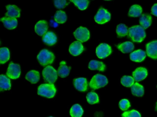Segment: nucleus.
Wrapping results in <instances>:
<instances>
[{
	"instance_id": "obj_18",
	"label": "nucleus",
	"mask_w": 157,
	"mask_h": 117,
	"mask_svg": "<svg viewBox=\"0 0 157 117\" xmlns=\"http://www.w3.org/2000/svg\"><path fill=\"white\" fill-rule=\"evenodd\" d=\"M146 53L141 49H138L132 52L130 55V58L132 61L140 62L143 61L146 58Z\"/></svg>"
},
{
	"instance_id": "obj_14",
	"label": "nucleus",
	"mask_w": 157,
	"mask_h": 117,
	"mask_svg": "<svg viewBox=\"0 0 157 117\" xmlns=\"http://www.w3.org/2000/svg\"><path fill=\"white\" fill-rule=\"evenodd\" d=\"M48 29V24L46 21L41 20L37 22L35 27L36 33L38 35L44 36L47 32Z\"/></svg>"
},
{
	"instance_id": "obj_15",
	"label": "nucleus",
	"mask_w": 157,
	"mask_h": 117,
	"mask_svg": "<svg viewBox=\"0 0 157 117\" xmlns=\"http://www.w3.org/2000/svg\"><path fill=\"white\" fill-rule=\"evenodd\" d=\"M8 12L5 14L6 17L10 18H17L20 17L21 10L20 8L15 5H8L6 6Z\"/></svg>"
},
{
	"instance_id": "obj_9",
	"label": "nucleus",
	"mask_w": 157,
	"mask_h": 117,
	"mask_svg": "<svg viewBox=\"0 0 157 117\" xmlns=\"http://www.w3.org/2000/svg\"><path fill=\"white\" fill-rule=\"evenodd\" d=\"M110 19L111 14L110 13L103 8L100 9L94 16L95 22L100 24L105 23L110 21Z\"/></svg>"
},
{
	"instance_id": "obj_35",
	"label": "nucleus",
	"mask_w": 157,
	"mask_h": 117,
	"mask_svg": "<svg viewBox=\"0 0 157 117\" xmlns=\"http://www.w3.org/2000/svg\"><path fill=\"white\" fill-rule=\"evenodd\" d=\"M119 108L123 111L127 110L130 107V103L128 100L122 99L119 103Z\"/></svg>"
},
{
	"instance_id": "obj_32",
	"label": "nucleus",
	"mask_w": 157,
	"mask_h": 117,
	"mask_svg": "<svg viewBox=\"0 0 157 117\" xmlns=\"http://www.w3.org/2000/svg\"><path fill=\"white\" fill-rule=\"evenodd\" d=\"M134 78L130 76H124L121 79V84L125 87H131L134 84Z\"/></svg>"
},
{
	"instance_id": "obj_23",
	"label": "nucleus",
	"mask_w": 157,
	"mask_h": 117,
	"mask_svg": "<svg viewBox=\"0 0 157 117\" xmlns=\"http://www.w3.org/2000/svg\"><path fill=\"white\" fill-rule=\"evenodd\" d=\"M117 48L122 53H128L132 52L134 49L133 43L130 42H126L117 45Z\"/></svg>"
},
{
	"instance_id": "obj_10",
	"label": "nucleus",
	"mask_w": 157,
	"mask_h": 117,
	"mask_svg": "<svg viewBox=\"0 0 157 117\" xmlns=\"http://www.w3.org/2000/svg\"><path fill=\"white\" fill-rule=\"evenodd\" d=\"M84 50V48L82 43L77 41L72 43L69 47V52L73 56H78L80 55Z\"/></svg>"
},
{
	"instance_id": "obj_6",
	"label": "nucleus",
	"mask_w": 157,
	"mask_h": 117,
	"mask_svg": "<svg viewBox=\"0 0 157 117\" xmlns=\"http://www.w3.org/2000/svg\"><path fill=\"white\" fill-rule=\"evenodd\" d=\"M75 38L81 43L88 41L90 37V31L86 27H80L73 33Z\"/></svg>"
},
{
	"instance_id": "obj_8",
	"label": "nucleus",
	"mask_w": 157,
	"mask_h": 117,
	"mask_svg": "<svg viewBox=\"0 0 157 117\" xmlns=\"http://www.w3.org/2000/svg\"><path fill=\"white\" fill-rule=\"evenodd\" d=\"M112 51V48L109 45L103 43L97 47L96 54L99 58H105L111 55Z\"/></svg>"
},
{
	"instance_id": "obj_33",
	"label": "nucleus",
	"mask_w": 157,
	"mask_h": 117,
	"mask_svg": "<svg viewBox=\"0 0 157 117\" xmlns=\"http://www.w3.org/2000/svg\"><path fill=\"white\" fill-rule=\"evenodd\" d=\"M74 3V4L78 6V8L81 10H84L88 7L89 1L86 0H80V1H71Z\"/></svg>"
},
{
	"instance_id": "obj_5",
	"label": "nucleus",
	"mask_w": 157,
	"mask_h": 117,
	"mask_svg": "<svg viewBox=\"0 0 157 117\" xmlns=\"http://www.w3.org/2000/svg\"><path fill=\"white\" fill-rule=\"evenodd\" d=\"M43 76L46 82L53 84L57 79L58 73L52 66H47L43 71Z\"/></svg>"
},
{
	"instance_id": "obj_28",
	"label": "nucleus",
	"mask_w": 157,
	"mask_h": 117,
	"mask_svg": "<svg viewBox=\"0 0 157 117\" xmlns=\"http://www.w3.org/2000/svg\"><path fill=\"white\" fill-rule=\"evenodd\" d=\"M142 12L141 6L138 5H135L130 7L128 12V16L132 17H138L140 16Z\"/></svg>"
},
{
	"instance_id": "obj_29",
	"label": "nucleus",
	"mask_w": 157,
	"mask_h": 117,
	"mask_svg": "<svg viewBox=\"0 0 157 117\" xmlns=\"http://www.w3.org/2000/svg\"><path fill=\"white\" fill-rule=\"evenodd\" d=\"M55 20L58 23H64L67 20V16L66 12L64 11H58L56 12L54 16Z\"/></svg>"
},
{
	"instance_id": "obj_26",
	"label": "nucleus",
	"mask_w": 157,
	"mask_h": 117,
	"mask_svg": "<svg viewBox=\"0 0 157 117\" xmlns=\"http://www.w3.org/2000/svg\"><path fill=\"white\" fill-rule=\"evenodd\" d=\"M10 58V52L7 48L3 47L0 48V62L4 64L9 61Z\"/></svg>"
},
{
	"instance_id": "obj_17",
	"label": "nucleus",
	"mask_w": 157,
	"mask_h": 117,
	"mask_svg": "<svg viewBox=\"0 0 157 117\" xmlns=\"http://www.w3.org/2000/svg\"><path fill=\"white\" fill-rule=\"evenodd\" d=\"M1 21L2 22L5 27L10 30L14 29L18 25V21L15 18H10L5 16L2 18Z\"/></svg>"
},
{
	"instance_id": "obj_21",
	"label": "nucleus",
	"mask_w": 157,
	"mask_h": 117,
	"mask_svg": "<svg viewBox=\"0 0 157 117\" xmlns=\"http://www.w3.org/2000/svg\"><path fill=\"white\" fill-rule=\"evenodd\" d=\"M25 79L33 84H36L40 80V74L36 70H31L29 71L25 76Z\"/></svg>"
},
{
	"instance_id": "obj_25",
	"label": "nucleus",
	"mask_w": 157,
	"mask_h": 117,
	"mask_svg": "<svg viewBox=\"0 0 157 117\" xmlns=\"http://www.w3.org/2000/svg\"><path fill=\"white\" fill-rule=\"evenodd\" d=\"M83 113V109L79 104L73 105L71 108L70 115L71 117H81Z\"/></svg>"
},
{
	"instance_id": "obj_19",
	"label": "nucleus",
	"mask_w": 157,
	"mask_h": 117,
	"mask_svg": "<svg viewBox=\"0 0 157 117\" xmlns=\"http://www.w3.org/2000/svg\"><path fill=\"white\" fill-rule=\"evenodd\" d=\"M71 67H69L66 65L65 61H61L59 64V66L58 69V75L62 78H65L69 75Z\"/></svg>"
},
{
	"instance_id": "obj_38",
	"label": "nucleus",
	"mask_w": 157,
	"mask_h": 117,
	"mask_svg": "<svg viewBox=\"0 0 157 117\" xmlns=\"http://www.w3.org/2000/svg\"><path fill=\"white\" fill-rule=\"evenodd\" d=\"M155 109H156V111H157V103H156V108H155Z\"/></svg>"
},
{
	"instance_id": "obj_11",
	"label": "nucleus",
	"mask_w": 157,
	"mask_h": 117,
	"mask_svg": "<svg viewBox=\"0 0 157 117\" xmlns=\"http://www.w3.org/2000/svg\"><path fill=\"white\" fill-rule=\"evenodd\" d=\"M147 55L153 59L157 58V41H152L146 45Z\"/></svg>"
},
{
	"instance_id": "obj_1",
	"label": "nucleus",
	"mask_w": 157,
	"mask_h": 117,
	"mask_svg": "<svg viewBox=\"0 0 157 117\" xmlns=\"http://www.w3.org/2000/svg\"><path fill=\"white\" fill-rule=\"evenodd\" d=\"M128 36L134 42H141L146 37L145 30L141 26H135L128 29Z\"/></svg>"
},
{
	"instance_id": "obj_7",
	"label": "nucleus",
	"mask_w": 157,
	"mask_h": 117,
	"mask_svg": "<svg viewBox=\"0 0 157 117\" xmlns=\"http://www.w3.org/2000/svg\"><path fill=\"white\" fill-rule=\"evenodd\" d=\"M21 73L20 65L11 62L7 70V76L12 79H17L20 77Z\"/></svg>"
},
{
	"instance_id": "obj_4",
	"label": "nucleus",
	"mask_w": 157,
	"mask_h": 117,
	"mask_svg": "<svg viewBox=\"0 0 157 117\" xmlns=\"http://www.w3.org/2000/svg\"><path fill=\"white\" fill-rule=\"evenodd\" d=\"M108 83L107 78L103 75L97 74L93 77L90 81V88L93 90L106 86Z\"/></svg>"
},
{
	"instance_id": "obj_3",
	"label": "nucleus",
	"mask_w": 157,
	"mask_h": 117,
	"mask_svg": "<svg viewBox=\"0 0 157 117\" xmlns=\"http://www.w3.org/2000/svg\"><path fill=\"white\" fill-rule=\"evenodd\" d=\"M56 89L54 84H41L38 88V95L48 98H51L56 95Z\"/></svg>"
},
{
	"instance_id": "obj_2",
	"label": "nucleus",
	"mask_w": 157,
	"mask_h": 117,
	"mask_svg": "<svg viewBox=\"0 0 157 117\" xmlns=\"http://www.w3.org/2000/svg\"><path fill=\"white\" fill-rule=\"evenodd\" d=\"M37 58L41 65L46 66L53 63L55 59V56L52 52L44 49L40 51Z\"/></svg>"
},
{
	"instance_id": "obj_22",
	"label": "nucleus",
	"mask_w": 157,
	"mask_h": 117,
	"mask_svg": "<svg viewBox=\"0 0 157 117\" xmlns=\"http://www.w3.org/2000/svg\"><path fill=\"white\" fill-rule=\"evenodd\" d=\"M89 68L91 70H98L104 71L105 69V66L103 62L97 60H93L90 61Z\"/></svg>"
},
{
	"instance_id": "obj_24",
	"label": "nucleus",
	"mask_w": 157,
	"mask_h": 117,
	"mask_svg": "<svg viewBox=\"0 0 157 117\" xmlns=\"http://www.w3.org/2000/svg\"><path fill=\"white\" fill-rule=\"evenodd\" d=\"M152 21V17L149 15L143 14L140 19V23L144 29H147L150 26Z\"/></svg>"
},
{
	"instance_id": "obj_12",
	"label": "nucleus",
	"mask_w": 157,
	"mask_h": 117,
	"mask_svg": "<svg viewBox=\"0 0 157 117\" xmlns=\"http://www.w3.org/2000/svg\"><path fill=\"white\" fill-rule=\"evenodd\" d=\"M73 84L76 89L79 91H86L88 90V82L85 78L75 79L73 80Z\"/></svg>"
},
{
	"instance_id": "obj_16",
	"label": "nucleus",
	"mask_w": 157,
	"mask_h": 117,
	"mask_svg": "<svg viewBox=\"0 0 157 117\" xmlns=\"http://www.w3.org/2000/svg\"><path fill=\"white\" fill-rule=\"evenodd\" d=\"M43 41L48 45H53L57 43V37L53 32L49 31L43 36Z\"/></svg>"
},
{
	"instance_id": "obj_39",
	"label": "nucleus",
	"mask_w": 157,
	"mask_h": 117,
	"mask_svg": "<svg viewBox=\"0 0 157 117\" xmlns=\"http://www.w3.org/2000/svg\"><path fill=\"white\" fill-rule=\"evenodd\" d=\"M52 117V116H50V117Z\"/></svg>"
},
{
	"instance_id": "obj_20",
	"label": "nucleus",
	"mask_w": 157,
	"mask_h": 117,
	"mask_svg": "<svg viewBox=\"0 0 157 117\" xmlns=\"http://www.w3.org/2000/svg\"><path fill=\"white\" fill-rule=\"evenodd\" d=\"M11 87L10 80L5 75L0 76V88L1 90H10Z\"/></svg>"
},
{
	"instance_id": "obj_13",
	"label": "nucleus",
	"mask_w": 157,
	"mask_h": 117,
	"mask_svg": "<svg viewBox=\"0 0 157 117\" xmlns=\"http://www.w3.org/2000/svg\"><path fill=\"white\" fill-rule=\"evenodd\" d=\"M147 76V71L144 67H138L133 72V76L134 80L136 81H140L146 78Z\"/></svg>"
},
{
	"instance_id": "obj_37",
	"label": "nucleus",
	"mask_w": 157,
	"mask_h": 117,
	"mask_svg": "<svg viewBox=\"0 0 157 117\" xmlns=\"http://www.w3.org/2000/svg\"><path fill=\"white\" fill-rule=\"evenodd\" d=\"M151 14L157 16V4L153 5L151 10Z\"/></svg>"
},
{
	"instance_id": "obj_30",
	"label": "nucleus",
	"mask_w": 157,
	"mask_h": 117,
	"mask_svg": "<svg viewBox=\"0 0 157 117\" xmlns=\"http://www.w3.org/2000/svg\"><path fill=\"white\" fill-rule=\"evenodd\" d=\"M117 34L119 37H123L127 35L128 34V29L124 24L118 25L117 27Z\"/></svg>"
},
{
	"instance_id": "obj_36",
	"label": "nucleus",
	"mask_w": 157,
	"mask_h": 117,
	"mask_svg": "<svg viewBox=\"0 0 157 117\" xmlns=\"http://www.w3.org/2000/svg\"><path fill=\"white\" fill-rule=\"evenodd\" d=\"M54 2L55 6L58 9H63L69 3L67 2V1H61V0H58V1L55 0L54 1Z\"/></svg>"
},
{
	"instance_id": "obj_27",
	"label": "nucleus",
	"mask_w": 157,
	"mask_h": 117,
	"mask_svg": "<svg viewBox=\"0 0 157 117\" xmlns=\"http://www.w3.org/2000/svg\"><path fill=\"white\" fill-rule=\"evenodd\" d=\"M132 94L137 97H142L144 93V89L143 86L138 83H135L131 87Z\"/></svg>"
},
{
	"instance_id": "obj_31",
	"label": "nucleus",
	"mask_w": 157,
	"mask_h": 117,
	"mask_svg": "<svg viewBox=\"0 0 157 117\" xmlns=\"http://www.w3.org/2000/svg\"><path fill=\"white\" fill-rule=\"evenodd\" d=\"M87 101L90 104L98 103L99 101V97L96 93L94 92H90L86 96Z\"/></svg>"
},
{
	"instance_id": "obj_34",
	"label": "nucleus",
	"mask_w": 157,
	"mask_h": 117,
	"mask_svg": "<svg viewBox=\"0 0 157 117\" xmlns=\"http://www.w3.org/2000/svg\"><path fill=\"white\" fill-rule=\"evenodd\" d=\"M122 117H141L140 113L135 110L125 112L122 115Z\"/></svg>"
}]
</instances>
